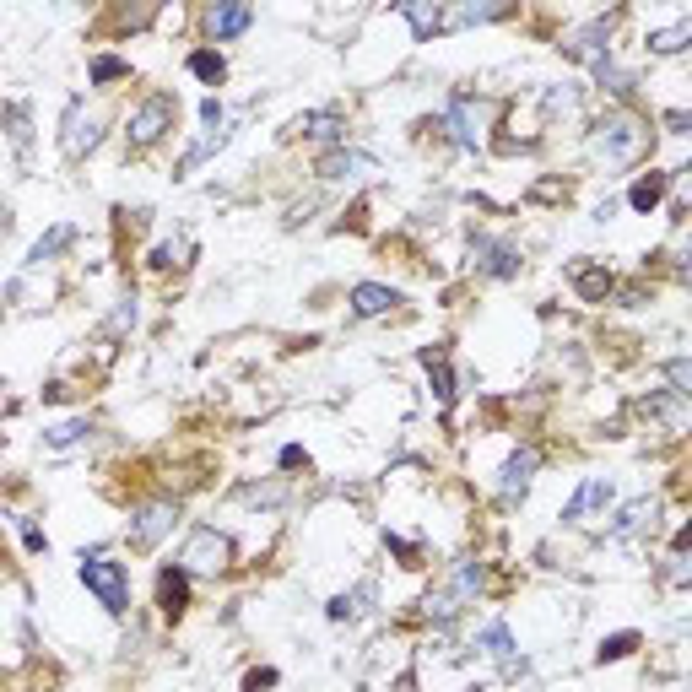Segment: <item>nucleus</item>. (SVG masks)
Segmentation results:
<instances>
[{
  "mask_svg": "<svg viewBox=\"0 0 692 692\" xmlns=\"http://www.w3.org/2000/svg\"><path fill=\"white\" fill-rule=\"evenodd\" d=\"M82 584H87V590L103 601V611H114V617L130 606L125 563H109V557H98V552H92V557H82Z\"/></svg>",
  "mask_w": 692,
  "mask_h": 692,
  "instance_id": "obj_1",
  "label": "nucleus"
},
{
  "mask_svg": "<svg viewBox=\"0 0 692 692\" xmlns=\"http://www.w3.org/2000/svg\"><path fill=\"white\" fill-rule=\"evenodd\" d=\"M644 141H649V130L638 125L633 114H611V119H601V136H595V146H601L611 163H633V157L644 152Z\"/></svg>",
  "mask_w": 692,
  "mask_h": 692,
  "instance_id": "obj_2",
  "label": "nucleus"
},
{
  "mask_svg": "<svg viewBox=\"0 0 692 692\" xmlns=\"http://www.w3.org/2000/svg\"><path fill=\"white\" fill-rule=\"evenodd\" d=\"M228 557H233V547H228V536H217V530H195L190 536V547L179 552V568L184 574H222L228 568Z\"/></svg>",
  "mask_w": 692,
  "mask_h": 692,
  "instance_id": "obj_3",
  "label": "nucleus"
},
{
  "mask_svg": "<svg viewBox=\"0 0 692 692\" xmlns=\"http://www.w3.org/2000/svg\"><path fill=\"white\" fill-rule=\"evenodd\" d=\"M482 590V563H471V557H465V563L455 568V574H449V584L438 595H428V611L433 617H455V611L471 601V595Z\"/></svg>",
  "mask_w": 692,
  "mask_h": 692,
  "instance_id": "obj_4",
  "label": "nucleus"
},
{
  "mask_svg": "<svg viewBox=\"0 0 692 692\" xmlns=\"http://www.w3.org/2000/svg\"><path fill=\"white\" fill-rule=\"evenodd\" d=\"M173 525H179V509H173L168 498L146 503V509H136V519H130V547H136V552L157 547V541H163Z\"/></svg>",
  "mask_w": 692,
  "mask_h": 692,
  "instance_id": "obj_5",
  "label": "nucleus"
},
{
  "mask_svg": "<svg viewBox=\"0 0 692 692\" xmlns=\"http://www.w3.org/2000/svg\"><path fill=\"white\" fill-rule=\"evenodd\" d=\"M168 125H173V98H168V92H152V98H146L141 109L130 114V130H125V136H130V146H152Z\"/></svg>",
  "mask_w": 692,
  "mask_h": 692,
  "instance_id": "obj_6",
  "label": "nucleus"
},
{
  "mask_svg": "<svg viewBox=\"0 0 692 692\" xmlns=\"http://www.w3.org/2000/svg\"><path fill=\"white\" fill-rule=\"evenodd\" d=\"M449 125H455V141L460 146H476L482 141V125H487V103H471V98H455L449 103Z\"/></svg>",
  "mask_w": 692,
  "mask_h": 692,
  "instance_id": "obj_7",
  "label": "nucleus"
},
{
  "mask_svg": "<svg viewBox=\"0 0 692 692\" xmlns=\"http://www.w3.org/2000/svg\"><path fill=\"white\" fill-rule=\"evenodd\" d=\"M395 303H401V292L384 287V282H357L352 287V314L357 319H379V314H390Z\"/></svg>",
  "mask_w": 692,
  "mask_h": 692,
  "instance_id": "obj_8",
  "label": "nucleus"
},
{
  "mask_svg": "<svg viewBox=\"0 0 692 692\" xmlns=\"http://www.w3.org/2000/svg\"><path fill=\"white\" fill-rule=\"evenodd\" d=\"M346 119L336 109H314V114H298L292 119V136H309V141H341Z\"/></svg>",
  "mask_w": 692,
  "mask_h": 692,
  "instance_id": "obj_9",
  "label": "nucleus"
},
{
  "mask_svg": "<svg viewBox=\"0 0 692 692\" xmlns=\"http://www.w3.org/2000/svg\"><path fill=\"white\" fill-rule=\"evenodd\" d=\"M157 606H163L168 617H179V611L190 606V574H184V568H163V574H157Z\"/></svg>",
  "mask_w": 692,
  "mask_h": 692,
  "instance_id": "obj_10",
  "label": "nucleus"
},
{
  "mask_svg": "<svg viewBox=\"0 0 692 692\" xmlns=\"http://www.w3.org/2000/svg\"><path fill=\"white\" fill-rule=\"evenodd\" d=\"M92 146H98V125L82 119V103H71V109H65V157H82Z\"/></svg>",
  "mask_w": 692,
  "mask_h": 692,
  "instance_id": "obj_11",
  "label": "nucleus"
},
{
  "mask_svg": "<svg viewBox=\"0 0 692 692\" xmlns=\"http://www.w3.org/2000/svg\"><path fill=\"white\" fill-rule=\"evenodd\" d=\"M482 649H487V655L503 665V676L525 671V660H519V649H514V638H509V628H503V622H492V628H482Z\"/></svg>",
  "mask_w": 692,
  "mask_h": 692,
  "instance_id": "obj_12",
  "label": "nucleus"
},
{
  "mask_svg": "<svg viewBox=\"0 0 692 692\" xmlns=\"http://www.w3.org/2000/svg\"><path fill=\"white\" fill-rule=\"evenodd\" d=\"M530 476H536V449H514L509 465H503V498H519V492L530 487Z\"/></svg>",
  "mask_w": 692,
  "mask_h": 692,
  "instance_id": "obj_13",
  "label": "nucleus"
},
{
  "mask_svg": "<svg viewBox=\"0 0 692 692\" xmlns=\"http://www.w3.org/2000/svg\"><path fill=\"white\" fill-rule=\"evenodd\" d=\"M395 11H401V17L411 22V33H417L422 44H428V38H433L438 28H444V11H438V6H428V0H401V6H395Z\"/></svg>",
  "mask_w": 692,
  "mask_h": 692,
  "instance_id": "obj_14",
  "label": "nucleus"
},
{
  "mask_svg": "<svg viewBox=\"0 0 692 692\" xmlns=\"http://www.w3.org/2000/svg\"><path fill=\"white\" fill-rule=\"evenodd\" d=\"M249 17H255L249 6H211L206 11V28H211V38H238L249 28Z\"/></svg>",
  "mask_w": 692,
  "mask_h": 692,
  "instance_id": "obj_15",
  "label": "nucleus"
},
{
  "mask_svg": "<svg viewBox=\"0 0 692 692\" xmlns=\"http://www.w3.org/2000/svg\"><path fill=\"white\" fill-rule=\"evenodd\" d=\"M476 255H482L487 276H519V255L509 244H492V238H476Z\"/></svg>",
  "mask_w": 692,
  "mask_h": 692,
  "instance_id": "obj_16",
  "label": "nucleus"
},
{
  "mask_svg": "<svg viewBox=\"0 0 692 692\" xmlns=\"http://www.w3.org/2000/svg\"><path fill=\"white\" fill-rule=\"evenodd\" d=\"M325 179H357V173H374V157L368 152H330L325 163H319Z\"/></svg>",
  "mask_w": 692,
  "mask_h": 692,
  "instance_id": "obj_17",
  "label": "nucleus"
},
{
  "mask_svg": "<svg viewBox=\"0 0 692 692\" xmlns=\"http://www.w3.org/2000/svg\"><path fill=\"white\" fill-rule=\"evenodd\" d=\"M601 503H611V482H601V476H590L579 492H574V503L563 509V519H584L590 509H601Z\"/></svg>",
  "mask_w": 692,
  "mask_h": 692,
  "instance_id": "obj_18",
  "label": "nucleus"
},
{
  "mask_svg": "<svg viewBox=\"0 0 692 692\" xmlns=\"http://www.w3.org/2000/svg\"><path fill=\"white\" fill-rule=\"evenodd\" d=\"M76 244V228H65V222H60V228H49L44 238H38V244L28 249V265H44V260H55V255H65V249H71Z\"/></svg>",
  "mask_w": 692,
  "mask_h": 692,
  "instance_id": "obj_19",
  "label": "nucleus"
},
{
  "mask_svg": "<svg viewBox=\"0 0 692 692\" xmlns=\"http://www.w3.org/2000/svg\"><path fill=\"white\" fill-rule=\"evenodd\" d=\"M665 184H671V173H644V179L628 190V206L633 211H655L660 206V195H665Z\"/></svg>",
  "mask_w": 692,
  "mask_h": 692,
  "instance_id": "obj_20",
  "label": "nucleus"
},
{
  "mask_svg": "<svg viewBox=\"0 0 692 692\" xmlns=\"http://www.w3.org/2000/svg\"><path fill=\"white\" fill-rule=\"evenodd\" d=\"M509 17V6H455L444 17V28H476V22H498Z\"/></svg>",
  "mask_w": 692,
  "mask_h": 692,
  "instance_id": "obj_21",
  "label": "nucleus"
},
{
  "mask_svg": "<svg viewBox=\"0 0 692 692\" xmlns=\"http://www.w3.org/2000/svg\"><path fill=\"white\" fill-rule=\"evenodd\" d=\"M422 368L433 374L438 401H455V379H449V363H444V352H438V346H428V352H422Z\"/></svg>",
  "mask_w": 692,
  "mask_h": 692,
  "instance_id": "obj_22",
  "label": "nucleus"
},
{
  "mask_svg": "<svg viewBox=\"0 0 692 692\" xmlns=\"http://www.w3.org/2000/svg\"><path fill=\"white\" fill-rule=\"evenodd\" d=\"M687 38H692V17L676 22V28H665V33H649V49H655V55H682Z\"/></svg>",
  "mask_w": 692,
  "mask_h": 692,
  "instance_id": "obj_23",
  "label": "nucleus"
},
{
  "mask_svg": "<svg viewBox=\"0 0 692 692\" xmlns=\"http://www.w3.org/2000/svg\"><path fill=\"white\" fill-rule=\"evenodd\" d=\"M590 65H595V76H601V82H606L611 92H617V98H628V92H633V76L622 71V65L611 60V55H601V60H590Z\"/></svg>",
  "mask_w": 692,
  "mask_h": 692,
  "instance_id": "obj_24",
  "label": "nucleus"
},
{
  "mask_svg": "<svg viewBox=\"0 0 692 692\" xmlns=\"http://www.w3.org/2000/svg\"><path fill=\"white\" fill-rule=\"evenodd\" d=\"M644 519H655V503H649V498L628 503V509L617 514V536H638V530H644Z\"/></svg>",
  "mask_w": 692,
  "mask_h": 692,
  "instance_id": "obj_25",
  "label": "nucleus"
},
{
  "mask_svg": "<svg viewBox=\"0 0 692 692\" xmlns=\"http://www.w3.org/2000/svg\"><path fill=\"white\" fill-rule=\"evenodd\" d=\"M190 71L201 76V82H211V87H217L222 76H228V65H222V55H211V49H201V55H190Z\"/></svg>",
  "mask_w": 692,
  "mask_h": 692,
  "instance_id": "obj_26",
  "label": "nucleus"
},
{
  "mask_svg": "<svg viewBox=\"0 0 692 692\" xmlns=\"http://www.w3.org/2000/svg\"><path fill=\"white\" fill-rule=\"evenodd\" d=\"M222 141H228V130H211V136H206L201 146H190V152H184V163H179V173H190V168H201V163H206V157H211V152H217V146H222Z\"/></svg>",
  "mask_w": 692,
  "mask_h": 692,
  "instance_id": "obj_27",
  "label": "nucleus"
},
{
  "mask_svg": "<svg viewBox=\"0 0 692 692\" xmlns=\"http://www.w3.org/2000/svg\"><path fill=\"white\" fill-rule=\"evenodd\" d=\"M87 433H92V428H87V417H76V422H60V428H49L44 438H49L55 449H71L76 438H87Z\"/></svg>",
  "mask_w": 692,
  "mask_h": 692,
  "instance_id": "obj_28",
  "label": "nucleus"
},
{
  "mask_svg": "<svg viewBox=\"0 0 692 692\" xmlns=\"http://www.w3.org/2000/svg\"><path fill=\"white\" fill-rule=\"evenodd\" d=\"M665 379H671V395H692V363L687 357H671V363H665Z\"/></svg>",
  "mask_w": 692,
  "mask_h": 692,
  "instance_id": "obj_29",
  "label": "nucleus"
},
{
  "mask_svg": "<svg viewBox=\"0 0 692 692\" xmlns=\"http://www.w3.org/2000/svg\"><path fill=\"white\" fill-rule=\"evenodd\" d=\"M579 292H584L590 303H601L606 292H611V276H606V271H579Z\"/></svg>",
  "mask_w": 692,
  "mask_h": 692,
  "instance_id": "obj_30",
  "label": "nucleus"
},
{
  "mask_svg": "<svg viewBox=\"0 0 692 692\" xmlns=\"http://www.w3.org/2000/svg\"><path fill=\"white\" fill-rule=\"evenodd\" d=\"M130 65L125 60H114V55H103V60H92V82H114V76H125Z\"/></svg>",
  "mask_w": 692,
  "mask_h": 692,
  "instance_id": "obj_31",
  "label": "nucleus"
},
{
  "mask_svg": "<svg viewBox=\"0 0 692 692\" xmlns=\"http://www.w3.org/2000/svg\"><path fill=\"white\" fill-rule=\"evenodd\" d=\"M633 644H638L633 633H617V638H606V644H601V660H622V655H628Z\"/></svg>",
  "mask_w": 692,
  "mask_h": 692,
  "instance_id": "obj_32",
  "label": "nucleus"
},
{
  "mask_svg": "<svg viewBox=\"0 0 692 692\" xmlns=\"http://www.w3.org/2000/svg\"><path fill=\"white\" fill-rule=\"evenodd\" d=\"M346 617H357V601L352 595H336V601H330V622H346Z\"/></svg>",
  "mask_w": 692,
  "mask_h": 692,
  "instance_id": "obj_33",
  "label": "nucleus"
},
{
  "mask_svg": "<svg viewBox=\"0 0 692 692\" xmlns=\"http://www.w3.org/2000/svg\"><path fill=\"white\" fill-rule=\"evenodd\" d=\"M201 119H206V125H217V130H222V103H217V98H206V103H201Z\"/></svg>",
  "mask_w": 692,
  "mask_h": 692,
  "instance_id": "obj_34",
  "label": "nucleus"
},
{
  "mask_svg": "<svg viewBox=\"0 0 692 692\" xmlns=\"http://www.w3.org/2000/svg\"><path fill=\"white\" fill-rule=\"evenodd\" d=\"M179 255H184V249H173V244H163V249H157V255H152V265H179Z\"/></svg>",
  "mask_w": 692,
  "mask_h": 692,
  "instance_id": "obj_35",
  "label": "nucleus"
},
{
  "mask_svg": "<svg viewBox=\"0 0 692 692\" xmlns=\"http://www.w3.org/2000/svg\"><path fill=\"white\" fill-rule=\"evenodd\" d=\"M22 541H28L33 552H44V530H38V525H22Z\"/></svg>",
  "mask_w": 692,
  "mask_h": 692,
  "instance_id": "obj_36",
  "label": "nucleus"
}]
</instances>
